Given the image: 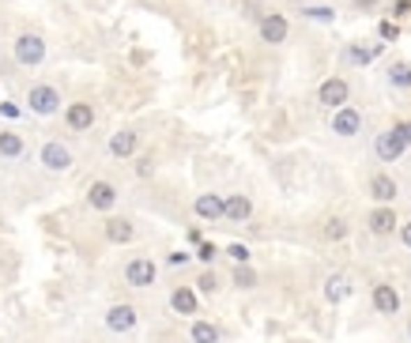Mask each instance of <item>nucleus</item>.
<instances>
[{
  "mask_svg": "<svg viewBox=\"0 0 411 343\" xmlns=\"http://www.w3.org/2000/svg\"><path fill=\"white\" fill-rule=\"evenodd\" d=\"M408 132H404V125H392L389 132H381L378 140H373V151H378V159L381 162H396L400 155L408 151Z\"/></svg>",
  "mask_w": 411,
  "mask_h": 343,
  "instance_id": "1",
  "label": "nucleus"
},
{
  "mask_svg": "<svg viewBox=\"0 0 411 343\" xmlns=\"http://www.w3.org/2000/svg\"><path fill=\"white\" fill-rule=\"evenodd\" d=\"M38 162L45 166L50 174H64V170H72V151L64 144H57V140H50L38 151Z\"/></svg>",
  "mask_w": 411,
  "mask_h": 343,
  "instance_id": "6",
  "label": "nucleus"
},
{
  "mask_svg": "<svg viewBox=\"0 0 411 343\" xmlns=\"http://www.w3.org/2000/svg\"><path fill=\"white\" fill-rule=\"evenodd\" d=\"M27 106H31L34 114L50 117V114L61 109V91L50 87V83H38V87H31V95H27Z\"/></svg>",
  "mask_w": 411,
  "mask_h": 343,
  "instance_id": "5",
  "label": "nucleus"
},
{
  "mask_svg": "<svg viewBox=\"0 0 411 343\" xmlns=\"http://www.w3.org/2000/svg\"><path fill=\"white\" fill-rule=\"evenodd\" d=\"M396 34H400V31H396V23H381V38H389V42H392Z\"/></svg>",
  "mask_w": 411,
  "mask_h": 343,
  "instance_id": "33",
  "label": "nucleus"
},
{
  "mask_svg": "<svg viewBox=\"0 0 411 343\" xmlns=\"http://www.w3.org/2000/svg\"><path fill=\"white\" fill-rule=\"evenodd\" d=\"M230 280H234V287H241V291H253V287H257V272L249 264H238Z\"/></svg>",
  "mask_w": 411,
  "mask_h": 343,
  "instance_id": "25",
  "label": "nucleus"
},
{
  "mask_svg": "<svg viewBox=\"0 0 411 343\" xmlns=\"http://www.w3.org/2000/svg\"><path fill=\"white\" fill-rule=\"evenodd\" d=\"M193 211L200 219L216 222V219H227V200L219 197V192H200V197L193 200Z\"/></svg>",
  "mask_w": 411,
  "mask_h": 343,
  "instance_id": "11",
  "label": "nucleus"
},
{
  "mask_svg": "<svg viewBox=\"0 0 411 343\" xmlns=\"http://www.w3.org/2000/svg\"><path fill=\"white\" fill-rule=\"evenodd\" d=\"M302 15L306 20H317V23H332L336 20V12L329 4H310V8H302Z\"/></svg>",
  "mask_w": 411,
  "mask_h": 343,
  "instance_id": "27",
  "label": "nucleus"
},
{
  "mask_svg": "<svg viewBox=\"0 0 411 343\" xmlns=\"http://www.w3.org/2000/svg\"><path fill=\"white\" fill-rule=\"evenodd\" d=\"M0 155H4V159H20V155H23V140L15 132H0Z\"/></svg>",
  "mask_w": 411,
  "mask_h": 343,
  "instance_id": "24",
  "label": "nucleus"
},
{
  "mask_svg": "<svg viewBox=\"0 0 411 343\" xmlns=\"http://www.w3.org/2000/svg\"><path fill=\"white\" fill-rule=\"evenodd\" d=\"M366 227H370V234L385 238V234H396L400 230V219H396V211H392L389 204H381V208H373L366 215Z\"/></svg>",
  "mask_w": 411,
  "mask_h": 343,
  "instance_id": "8",
  "label": "nucleus"
},
{
  "mask_svg": "<svg viewBox=\"0 0 411 343\" xmlns=\"http://www.w3.org/2000/svg\"><path fill=\"white\" fill-rule=\"evenodd\" d=\"M348 294H351V280H348V275L336 272V275H329V280H324V298H329L332 305H340Z\"/></svg>",
  "mask_w": 411,
  "mask_h": 343,
  "instance_id": "20",
  "label": "nucleus"
},
{
  "mask_svg": "<svg viewBox=\"0 0 411 343\" xmlns=\"http://www.w3.org/2000/svg\"><path fill=\"white\" fill-rule=\"evenodd\" d=\"M189 340L193 343H219V328L211 321H193L189 324Z\"/></svg>",
  "mask_w": 411,
  "mask_h": 343,
  "instance_id": "21",
  "label": "nucleus"
},
{
  "mask_svg": "<svg viewBox=\"0 0 411 343\" xmlns=\"http://www.w3.org/2000/svg\"><path fill=\"white\" fill-rule=\"evenodd\" d=\"M155 275H158V268L147 257H136V261L125 264V283H133V287H151Z\"/></svg>",
  "mask_w": 411,
  "mask_h": 343,
  "instance_id": "12",
  "label": "nucleus"
},
{
  "mask_svg": "<svg viewBox=\"0 0 411 343\" xmlns=\"http://www.w3.org/2000/svg\"><path fill=\"white\" fill-rule=\"evenodd\" d=\"M170 310L181 313V317H193V313H200V294H196L193 287H174L170 291Z\"/></svg>",
  "mask_w": 411,
  "mask_h": 343,
  "instance_id": "14",
  "label": "nucleus"
},
{
  "mask_svg": "<svg viewBox=\"0 0 411 343\" xmlns=\"http://www.w3.org/2000/svg\"><path fill=\"white\" fill-rule=\"evenodd\" d=\"M136 147H140V136L133 132V128H121V132L110 136V155H114V159H128Z\"/></svg>",
  "mask_w": 411,
  "mask_h": 343,
  "instance_id": "18",
  "label": "nucleus"
},
{
  "mask_svg": "<svg viewBox=\"0 0 411 343\" xmlns=\"http://www.w3.org/2000/svg\"><path fill=\"white\" fill-rule=\"evenodd\" d=\"M136 305H128V302H117V305H110L106 310V328L110 332H133L136 328Z\"/></svg>",
  "mask_w": 411,
  "mask_h": 343,
  "instance_id": "10",
  "label": "nucleus"
},
{
  "mask_svg": "<svg viewBox=\"0 0 411 343\" xmlns=\"http://www.w3.org/2000/svg\"><path fill=\"white\" fill-rule=\"evenodd\" d=\"M348 219H340V215H332V219H324V227H321V234H324V242H343L348 238Z\"/></svg>",
  "mask_w": 411,
  "mask_h": 343,
  "instance_id": "22",
  "label": "nucleus"
},
{
  "mask_svg": "<svg viewBox=\"0 0 411 343\" xmlns=\"http://www.w3.org/2000/svg\"><path fill=\"white\" fill-rule=\"evenodd\" d=\"M64 121H68L72 132H87V128L95 125V106H91V102H72V106L64 109Z\"/></svg>",
  "mask_w": 411,
  "mask_h": 343,
  "instance_id": "13",
  "label": "nucleus"
},
{
  "mask_svg": "<svg viewBox=\"0 0 411 343\" xmlns=\"http://www.w3.org/2000/svg\"><path fill=\"white\" fill-rule=\"evenodd\" d=\"M370 298H373V310L385 313V317H396L400 313V291L392 283H373Z\"/></svg>",
  "mask_w": 411,
  "mask_h": 343,
  "instance_id": "9",
  "label": "nucleus"
},
{
  "mask_svg": "<svg viewBox=\"0 0 411 343\" xmlns=\"http://www.w3.org/2000/svg\"><path fill=\"white\" fill-rule=\"evenodd\" d=\"M378 53H381V45H373V49H366V45H351V49H348V61H351V64H370Z\"/></svg>",
  "mask_w": 411,
  "mask_h": 343,
  "instance_id": "26",
  "label": "nucleus"
},
{
  "mask_svg": "<svg viewBox=\"0 0 411 343\" xmlns=\"http://www.w3.org/2000/svg\"><path fill=\"white\" fill-rule=\"evenodd\" d=\"M389 83H392V87H404V91H411V64H408V61L389 64Z\"/></svg>",
  "mask_w": 411,
  "mask_h": 343,
  "instance_id": "23",
  "label": "nucleus"
},
{
  "mask_svg": "<svg viewBox=\"0 0 411 343\" xmlns=\"http://www.w3.org/2000/svg\"><path fill=\"white\" fill-rule=\"evenodd\" d=\"M87 204H91L95 211H110V208L117 204V189H114L110 181H95V185L87 189Z\"/></svg>",
  "mask_w": 411,
  "mask_h": 343,
  "instance_id": "15",
  "label": "nucleus"
},
{
  "mask_svg": "<svg viewBox=\"0 0 411 343\" xmlns=\"http://www.w3.org/2000/svg\"><path fill=\"white\" fill-rule=\"evenodd\" d=\"M408 12H411V0H396V4H392V15H396V20H404Z\"/></svg>",
  "mask_w": 411,
  "mask_h": 343,
  "instance_id": "32",
  "label": "nucleus"
},
{
  "mask_svg": "<svg viewBox=\"0 0 411 343\" xmlns=\"http://www.w3.org/2000/svg\"><path fill=\"white\" fill-rule=\"evenodd\" d=\"M227 253H230V261H238V264H249V249L234 242V245H227Z\"/></svg>",
  "mask_w": 411,
  "mask_h": 343,
  "instance_id": "29",
  "label": "nucleus"
},
{
  "mask_svg": "<svg viewBox=\"0 0 411 343\" xmlns=\"http://www.w3.org/2000/svg\"><path fill=\"white\" fill-rule=\"evenodd\" d=\"M196 257H200V261H204V264H211V261H216V257H219V249H216V245H211V242H204L200 249H196Z\"/></svg>",
  "mask_w": 411,
  "mask_h": 343,
  "instance_id": "31",
  "label": "nucleus"
},
{
  "mask_svg": "<svg viewBox=\"0 0 411 343\" xmlns=\"http://www.w3.org/2000/svg\"><path fill=\"white\" fill-rule=\"evenodd\" d=\"M354 4H359L362 12H366V8H373V4H378V0H354Z\"/></svg>",
  "mask_w": 411,
  "mask_h": 343,
  "instance_id": "35",
  "label": "nucleus"
},
{
  "mask_svg": "<svg viewBox=\"0 0 411 343\" xmlns=\"http://www.w3.org/2000/svg\"><path fill=\"white\" fill-rule=\"evenodd\" d=\"M15 61H20L23 68H38L45 61V42L38 34H20V38H15Z\"/></svg>",
  "mask_w": 411,
  "mask_h": 343,
  "instance_id": "4",
  "label": "nucleus"
},
{
  "mask_svg": "<svg viewBox=\"0 0 411 343\" xmlns=\"http://www.w3.org/2000/svg\"><path fill=\"white\" fill-rule=\"evenodd\" d=\"M136 174H140V178H151V174H155V155H144L140 166H136Z\"/></svg>",
  "mask_w": 411,
  "mask_h": 343,
  "instance_id": "30",
  "label": "nucleus"
},
{
  "mask_svg": "<svg viewBox=\"0 0 411 343\" xmlns=\"http://www.w3.org/2000/svg\"><path fill=\"white\" fill-rule=\"evenodd\" d=\"M400 242L411 249V222H400Z\"/></svg>",
  "mask_w": 411,
  "mask_h": 343,
  "instance_id": "34",
  "label": "nucleus"
},
{
  "mask_svg": "<svg viewBox=\"0 0 411 343\" xmlns=\"http://www.w3.org/2000/svg\"><path fill=\"white\" fill-rule=\"evenodd\" d=\"M219 291V275L216 272H204L200 280H196V294H216Z\"/></svg>",
  "mask_w": 411,
  "mask_h": 343,
  "instance_id": "28",
  "label": "nucleus"
},
{
  "mask_svg": "<svg viewBox=\"0 0 411 343\" xmlns=\"http://www.w3.org/2000/svg\"><path fill=\"white\" fill-rule=\"evenodd\" d=\"M396 192H400V185L392 181L389 174H373V178H370V197L378 204H392V200H396Z\"/></svg>",
  "mask_w": 411,
  "mask_h": 343,
  "instance_id": "19",
  "label": "nucleus"
},
{
  "mask_svg": "<svg viewBox=\"0 0 411 343\" xmlns=\"http://www.w3.org/2000/svg\"><path fill=\"white\" fill-rule=\"evenodd\" d=\"M136 238V227L128 219H121V215H110L106 219V242H114V245H128Z\"/></svg>",
  "mask_w": 411,
  "mask_h": 343,
  "instance_id": "16",
  "label": "nucleus"
},
{
  "mask_svg": "<svg viewBox=\"0 0 411 343\" xmlns=\"http://www.w3.org/2000/svg\"><path fill=\"white\" fill-rule=\"evenodd\" d=\"M253 219V200L246 192H230L227 197V222H249Z\"/></svg>",
  "mask_w": 411,
  "mask_h": 343,
  "instance_id": "17",
  "label": "nucleus"
},
{
  "mask_svg": "<svg viewBox=\"0 0 411 343\" xmlns=\"http://www.w3.org/2000/svg\"><path fill=\"white\" fill-rule=\"evenodd\" d=\"M332 132H336V136H343V140L359 136V132H362V114H359L354 106L336 109V114H332Z\"/></svg>",
  "mask_w": 411,
  "mask_h": 343,
  "instance_id": "7",
  "label": "nucleus"
},
{
  "mask_svg": "<svg viewBox=\"0 0 411 343\" xmlns=\"http://www.w3.org/2000/svg\"><path fill=\"white\" fill-rule=\"evenodd\" d=\"M348 98H351V83L343 76H329L321 87H317V102L329 106V109H343V106H348Z\"/></svg>",
  "mask_w": 411,
  "mask_h": 343,
  "instance_id": "2",
  "label": "nucleus"
},
{
  "mask_svg": "<svg viewBox=\"0 0 411 343\" xmlns=\"http://www.w3.org/2000/svg\"><path fill=\"white\" fill-rule=\"evenodd\" d=\"M257 31H260V42L264 45H283L287 34H291V23H287L283 12H268V15H260Z\"/></svg>",
  "mask_w": 411,
  "mask_h": 343,
  "instance_id": "3",
  "label": "nucleus"
}]
</instances>
